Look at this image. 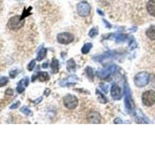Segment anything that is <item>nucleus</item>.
Here are the masks:
<instances>
[{
  "label": "nucleus",
  "mask_w": 155,
  "mask_h": 155,
  "mask_svg": "<svg viewBox=\"0 0 155 155\" xmlns=\"http://www.w3.org/2000/svg\"><path fill=\"white\" fill-rule=\"evenodd\" d=\"M150 81V75L146 72H142L136 75L134 78V83L137 87L142 88L147 86Z\"/></svg>",
  "instance_id": "f257e3e1"
},
{
  "label": "nucleus",
  "mask_w": 155,
  "mask_h": 155,
  "mask_svg": "<svg viewBox=\"0 0 155 155\" xmlns=\"http://www.w3.org/2000/svg\"><path fill=\"white\" fill-rule=\"evenodd\" d=\"M24 20L22 19L21 16H15L12 18H10V20H9L8 24L7 26L10 28V30H20V28L23 27V26L24 25Z\"/></svg>",
  "instance_id": "f03ea898"
},
{
  "label": "nucleus",
  "mask_w": 155,
  "mask_h": 155,
  "mask_svg": "<svg viewBox=\"0 0 155 155\" xmlns=\"http://www.w3.org/2000/svg\"><path fill=\"white\" fill-rule=\"evenodd\" d=\"M142 102L146 106H152L155 103V91L154 90L144 91L142 95Z\"/></svg>",
  "instance_id": "7ed1b4c3"
},
{
  "label": "nucleus",
  "mask_w": 155,
  "mask_h": 155,
  "mask_svg": "<svg viewBox=\"0 0 155 155\" xmlns=\"http://www.w3.org/2000/svg\"><path fill=\"white\" fill-rule=\"evenodd\" d=\"M63 102L64 105L67 109L68 110H74L77 107L78 104V100L76 98V96H73V95H67L64 96L63 99Z\"/></svg>",
  "instance_id": "20e7f679"
},
{
  "label": "nucleus",
  "mask_w": 155,
  "mask_h": 155,
  "mask_svg": "<svg viewBox=\"0 0 155 155\" xmlns=\"http://www.w3.org/2000/svg\"><path fill=\"white\" fill-rule=\"evenodd\" d=\"M90 5L86 1L79 2L77 5V12L82 17H87L90 14Z\"/></svg>",
  "instance_id": "39448f33"
},
{
  "label": "nucleus",
  "mask_w": 155,
  "mask_h": 155,
  "mask_svg": "<svg viewBox=\"0 0 155 155\" xmlns=\"http://www.w3.org/2000/svg\"><path fill=\"white\" fill-rule=\"evenodd\" d=\"M57 40L61 44H68L70 43H72L75 40V37L73 34L70 33H61L57 37Z\"/></svg>",
  "instance_id": "423d86ee"
},
{
  "label": "nucleus",
  "mask_w": 155,
  "mask_h": 155,
  "mask_svg": "<svg viewBox=\"0 0 155 155\" xmlns=\"http://www.w3.org/2000/svg\"><path fill=\"white\" fill-rule=\"evenodd\" d=\"M88 122L91 123H101V116L97 112H90L88 116Z\"/></svg>",
  "instance_id": "0eeeda50"
},
{
  "label": "nucleus",
  "mask_w": 155,
  "mask_h": 155,
  "mask_svg": "<svg viewBox=\"0 0 155 155\" xmlns=\"http://www.w3.org/2000/svg\"><path fill=\"white\" fill-rule=\"evenodd\" d=\"M125 95H126V99H125V105L126 106L128 110H133V107H134V105L133 103V101L131 99V95H130V91H129V88L127 87V88H126L125 87Z\"/></svg>",
  "instance_id": "6e6552de"
},
{
  "label": "nucleus",
  "mask_w": 155,
  "mask_h": 155,
  "mask_svg": "<svg viewBox=\"0 0 155 155\" xmlns=\"http://www.w3.org/2000/svg\"><path fill=\"white\" fill-rule=\"evenodd\" d=\"M111 95L112 97L116 100H119L121 99V90L117 85H113L112 86Z\"/></svg>",
  "instance_id": "1a4fd4ad"
},
{
  "label": "nucleus",
  "mask_w": 155,
  "mask_h": 155,
  "mask_svg": "<svg viewBox=\"0 0 155 155\" xmlns=\"http://www.w3.org/2000/svg\"><path fill=\"white\" fill-rule=\"evenodd\" d=\"M37 78L40 82H46L47 80L49 79V75L47 72H39L35 74L32 77V82H34Z\"/></svg>",
  "instance_id": "9d476101"
},
{
  "label": "nucleus",
  "mask_w": 155,
  "mask_h": 155,
  "mask_svg": "<svg viewBox=\"0 0 155 155\" xmlns=\"http://www.w3.org/2000/svg\"><path fill=\"white\" fill-rule=\"evenodd\" d=\"M116 68H117L116 65H112L111 67L108 68L107 69L102 70L101 72V78H105L109 77L111 74L115 72Z\"/></svg>",
  "instance_id": "9b49d317"
},
{
  "label": "nucleus",
  "mask_w": 155,
  "mask_h": 155,
  "mask_svg": "<svg viewBox=\"0 0 155 155\" xmlns=\"http://www.w3.org/2000/svg\"><path fill=\"white\" fill-rule=\"evenodd\" d=\"M147 10L151 16L155 17V1L149 0L147 3Z\"/></svg>",
  "instance_id": "f8f14e48"
},
{
  "label": "nucleus",
  "mask_w": 155,
  "mask_h": 155,
  "mask_svg": "<svg viewBox=\"0 0 155 155\" xmlns=\"http://www.w3.org/2000/svg\"><path fill=\"white\" fill-rule=\"evenodd\" d=\"M146 35L150 40H155V26H151L146 31Z\"/></svg>",
  "instance_id": "ddd939ff"
},
{
  "label": "nucleus",
  "mask_w": 155,
  "mask_h": 155,
  "mask_svg": "<svg viewBox=\"0 0 155 155\" xmlns=\"http://www.w3.org/2000/svg\"><path fill=\"white\" fill-rule=\"evenodd\" d=\"M58 66H59V62L56 58L52 60L51 64H50V68H51L52 72L54 73H58Z\"/></svg>",
  "instance_id": "4468645a"
},
{
  "label": "nucleus",
  "mask_w": 155,
  "mask_h": 155,
  "mask_svg": "<svg viewBox=\"0 0 155 155\" xmlns=\"http://www.w3.org/2000/svg\"><path fill=\"white\" fill-rule=\"evenodd\" d=\"M46 54H47V49H46V48H42L41 50L39 51V53H38V56L37 60L39 61H42V60L44 59L46 57Z\"/></svg>",
  "instance_id": "2eb2a0df"
},
{
  "label": "nucleus",
  "mask_w": 155,
  "mask_h": 155,
  "mask_svg": "<svg viewBox=\"0 0 155 155\" xmlns=\"http://www.w3.org/2000/svg\"><path fill=\"white\" fill-rule=\"evenodd\" d=\"M92 48V44L91 43H87V44H84V46L82 48V54H88L89 50H91V48Z\"/></svg>",
  "instance_id": "dca6fc26"
},
{
  "label": "nucleus",
  "mask_w": 155,
  "mask_h": 155,
  "mask_svg": "<svg viewBox=\"0 0 155 155\" xmlns=\"http://www.w3.org/2000/svg\"><path fill=\"white\" fill-rule=\"evenodd\" d=\"M86 74H87L88 78L90 79V81H93V78H94L93 69H92L91 67H87V68H86Z\"/></svg>",
  "instance_id": "f3484780"
},
{
  "label": "nucleus",
  "mask_w": 155,
  "mask_h": 155,
  "mask_svg": "<svg viewBox=\"0 0 155 155\" xmlns=\"http://www.w3.org/2000/svg\"><path fill=\"white\" fill-rule=\"evenodd\" d=\"M76 64L75 61L73 59H70L68 60V62H67V68H68V71H72L75 68Z\"/></svg>",
  "instance_id": "a211bd4d"
},
{
  "label": "nucleus",
  "mask_w": 155,
  "mask_h": 155,
  "mask_svg": "<svg viewBox=\"0 0 155 155\" xmlns=\"http://www.w3.org/2000/svg\"><path fill=\"white\" fill-rule=\"evenodd\" d=\"M96 95L98 96V99H99V100L102 103H106V102H107L106 98H105V96H104L101 93V92H99V90H97V91H96Z\"/></svg>",
  "instance_id": "6ab92c4d"
},
{
  "label": "nucleus",
  "mask_w": 155,
  "mask_h": 155,
  "mask_svg": "<svg viewBox=\"0 0 155 155\" xmlns=\"http://www.w3.org/2000/svg\"><path fill=\"white\" fill-rule=\"evenodd\" d=\"M20 111L22 112L23 113L25 114V115H26V116H32L33 115L32 112L30 111V110H29L27 107H26V106H23V107L21 108V109H20Z\"/></svg>",
  "instance_id": "aec40b11"
},
{
  "label": "nucleus",
  "mask_w": 155,
  "mask_h": 155,
  "mask_svg": "<svg viewBox=\"0 0 155 155\" xmlns=\"http://www.w3.org/2000/svg\"><path fill=\"white\" fill-rule=\"evenodd\" d=\"M9 78L7 77L0 78V87H3L8 83Z\"/></svg>",
  "instance_id": "412c9836"
},
{
  "label": "nucleus",
  "mask_w": 155,
  "mask_h": 155,
  "mask_svg": "<svg viewBox=\"0 0 155 155\" xmlns=\"http://www.w3.org/2000/svg\"><path fill=\"white\" fill-rule=\"evenodd\" d=\"M97 34H98L97 29H96V28H92V29L89 31V33H88V36L91 38H94L95 37L97 36Z\"/></svg>",
  "instance_id": "4be33fe9"
},
{
  "label": "nucleus",
  "mask_w": 155,
  "mask_h": 155,
  "mask_svg": "<svg viewBox=\"0 0 155 155\" xmlns=\"http://www.w3.org/2000/svg\"><path fill=\"white\" fill-rule=\"evenodd\" d=\"M25 88L26 87H25L22 83L19 82V85L18 86H17V88H16V90L18 91V93H23L24 91V90H25Z\"/></svg>",
  "instance_id": "5701e85b"
},
{
  "label": "nucleus",
  "mask_w": 155,
  "mask_h": 155,
  "mask_svg": "<svg viewBox=\"0 0 155 155\" xmlns=\"http://www.w3.org/2000/svg\"><path fill=\"white\" fill-rule=\"evenodd\" d=\"M35 64H36V61L35 60H33V61H30V63L29 64H28L27 66V68L29 71H33V69L34 68V67H35Z\"/></svg>",
  "instance_id": "b1692460"
},
{
  "label": "nucleus",
  "mask_w": 155,
  "mask_h": 155,
  "mask_svg": "<svg viewBox=\"0 0 155 155\" xmlns=\"http://www.w3.org/2000/svg\"><path fill=\"white\" fill-rule=\"evenodd\" d=\"M30 10H31V7H30V8L28 9V10H25L23 11V12L22 16H21V17H22V19H25V17H26V16H28L29 15H30Z\"/></svg>",
  "instance_id": "393cba45"
},
{
  "label": "nucleus",
  "mask_w": 155,
  "mask_h": 155,
  "mask_svg": "<svg viewBox=\"0 0 155 155\" xmlns=\"http://www.w3.org/2000/svg\"><path fill=\"white\" fill-rule=\"evenodd\" d=\"M126 38V35L125 34H117L116 36V39L117 40H119V41H123Z\"/></svg>",
  "instance_id": "a878e982"
},
{
  "label": "nucleus",
  "mask_w": 155,
  "mask_h": 155,
  "mask_svg": "<svg viewBox=\"0 0 155 155\" xmlns=\"http://www.w3.org/2000/svg\"><path fill=\"white\" fill-rule=\"evenodd\" d=\"M19 71L18 70H16V71H12V72H10V76L12 78H16L17 76V75L19 74Z\"/></svg>",
  "instance_id": "bb28decb"
},
{
  "label": "nucleus",
  "mask_w": 155,
  "mask_h": 155,
  "mask_svg": "<svg viewBox=\"0 0 155 155\" xmlns=\"http://www.w3.org/2000/svg\"><path fill=\"white\" fill-rule=\"evenodd\" d=\"M20 102H16V103L12 104V105H11V106H10V109H11V110H14V109H17V108L19 107V105H20Z\"/></svg>",
  "instance_id": "cd10ccee"
},
{
  "label": "nucleus",
  "mask_w": 155,
  "mask_h": 155,
  "mask_svg": "<svg viewBox=\"0 0 155 155\" xmlns=\"http://www.w3.org/2000/svg\"><path fill=\"white\" fill-rule=\"evenodd\" d=\"M12 94H13V91H12V89H11V88H9V89L6 90V95H8V96H12Z\"/></svg>",
  "instance_id": "c85d7f7f"
},
{
  "label": "nucleus",
  "mask_w": 155,
  "mask_h": 155,
  "mask_svg": "<svg viewBox=\"0 0 155 155\" xmlns=\"http://www.w3.org/2000/svg\"><path fill=\"white\" fill-rule=\"evenodd\" d=\"M102 90L105 91V93H107V92H108V86H104L103 85H102Z\"/></svg>",
  "instance_id": "c756f323"
},
{
  "label": "nucleus",
  "mask_w": 155,
  "mask_h": 155,
  "mask_svg": "<svg viewBox=\"0 0 155 155\" xmlns=\"http://www.w3.org/2000/svg\"><path fill=\"white\" fill-rule=\"evenodd\" d=\"M103 22H104V23H105V26H106V27H107V28H111V24L109 23H108L107 21H106V20H103Z\"/></svg>",
  "instance_id": "7c9ffc66"
},
{
  "label": "nucleus",
  "mask_w": 155,
  "mask_h": 155,
  "mask_svg": "<svg viewBox=\"0 0 155 155\" xmlns=\"http://www.w3.org/2000/svg\"><path fill=\"white\" fill-rule=\"evenodd\" d=\"M46 91V92L45 91H44V95H45V96H48V95H49V93H50V89H46L45 90Z\"/></svg>",
  "instance_id": "2f4dec72"
},
{
  "label": "nucleus",
  "mask_w": 155,
  "mask_h": 155,
  "mask_svg": "<svg viewBox=\"0 0 155 155\" xmlns=\"http://www.w3.org/2000/svg\"><path fill=\"white\" fill-rule=\"evenodd\" d=\"M97 12H98V13L99 14V15H102V16H103V15H104L103 12H102V11H100L99 10H97Z\"/></svg>",
  "instance_id": "473e14b6"
},
{
  "label": "nucleus",
  "mask_w": 155,
  "mask_h": 155,
  "mask_svg": "<svg viewBox=\"0 0 155 155\" xmlns=\"http://www.w3.org/2000/svg\"><path fill=\"white\" fill-rule=\"evenodd\" d=\"M43 68H48V63H44V64H43Z\"/></svg>",
  "instance_id": "72a5a7b5"
}]
</instances>
